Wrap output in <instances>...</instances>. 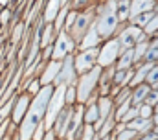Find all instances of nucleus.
I'll list each match as a JSON object with an SVG mask.
<instances>
[{"label":"nucleus","mask_w":158,"mask_h":140,"mask_svg":"<svg viewBox=\"0 0 158 140\" xmlns=\"http://www.w3.org/2000/svg\"><path fill=\"white\" fill-rule=\"evenodd\" d=\"M53 89H55L53 85H44L39 90V94L33 96L26 116L22 118V122L17 129L20 140H33L35 129L39 127L40 122H44V114H46V109H48V102L53 94Z\"/></svg>","instance_id":"nucleus-1"},{"label":"nucleus","mask_w":158,"mask_h":140,"mask_svg":"<svg viewBox=\"0 0 158 140\" xmlns=\"http://www.w3.org/2000/svg\"><path fill=\"white\" fill-rule=\"evenodd\" d=\"M103 68L98 65L92 70H88L86 74H81L77 79V103H86L92 96L98 94V85H99V76H101Z\"/></svg>","instance_id":"nucleus-2"},{"label":"nucleus","mask_w":158,"mask_h":140,"mask_svg":"<svg viewBox=\"0 0 158 140\" xmlns=\"http://www.w3.org/2000/svg\"><path fill=\"white\" fill-rule=\"evenodd\" d=\"M116 37H118V41H119V44H121L123 50L134 48L138 42H143V41H149L151 39L140 26H134L131 22H119Z\"/></svg>","instance_id":"nucleus-3"},{"label":"nucleus","mask_w":158,"mask_h":140,"mask_svg":"<svg viewBox=\"0 0 158 140\" xmlns=\"http://www.w3.org/2000/svg\"><path fill=\"white\" fill-rule=\"evenodd\" d=\"M94 22H96V7L92 6V7L86 9V11H77V17H76V20H74V24H72L66 32L72 35V39L79 44L81 39L85 37V33L90 30V26H92Z\"/></svg>","instance_id":"nucleus-4"},{"label":"nucleus","mask_w":158,"mask_h":140,"mask_svg":"<svg viewBox=\"0 0 158 140\" xmlns=\"http://www.w3.org/2000/svg\"><path fill=\"white\" fill-rule=\"evenodd\" d=\"M123 48L119 44L118 37H110L107 41H103V44L99 46V55H98V65L101 68H107V67H114L118 57L121 55Z\"/></svg>","instance_id":"nucleus-5"},{"label":"nucleus","mask_w":158,"mask_h":140,"mask_svg":"<svg viewBox=\"0 0 158 140\" xmlns=\"http://www.w3.org/2000/svg\"><path fill=\"white\" fill-rule=\"evenodd\" d=\"M64 90L66 87L64 85H59L53 89V94L48 102V109H46V114H44V124H46V129L50 131L53 127V122L55 118L59 116V112L66 107V102H64Z\"/></svg>","instance_id":"nucleus-6"},{"label":"nucleus","mask_w":158,"mask_h":140,"mask_svg":"<svg viewBox=\"0 0 158 140\" xmlns=\"http://www.w3.org/2000/svg\"><path fill=\"white\" fill-rule=\"evenodd\" d=\"M76 41L72 39V35L68 33L66 30L59 32L57 37H55V42H53V61H63L64 57L72 55L74 50H76Z\"/></svg>","instance_id":"nucleus-7"},{"label":"nucleus","mask_w":158,"mask_h":140,"mask_svg":"<svg viewBox=\"0 0 158 140\" xmlns=\"http://www.w3.org/2000/svg\"><path fill=\"white\" fill-rule=\"evenodd\" d=\"M98 55H99V48H88V50H79L74 55V65L77 76L86 74L88 70L98 67Z\"/></svg>","instance_id":"nucleus-8"},{"label":"nucleus","mask_w":158,"mask_h":140,"mask_svg":"<svg viewBox=\"0 0 158 140\" xmlns=\"http://www.w3.org/2000/svg\"><path fill=\"white\" fill-rule=\"evenodd\" d=\"M77 72H76V65H74V55H68L63 59V67L59 70L55 81H53V87H59V85H64V87H70V85H77Z\"/></svg>","instance_id":"nucleus-9"},{"label":"nucleus","mask_w":158,"mask_h":140,"mask_svg":"<svg viewBox=\"0 0 158 140\" xmlns=\"http://www.w3.org/2000/svg\"><path fill=\"white\" fill-rule=\"evenodd\" d=\"M74 112H76V105H66V107L59 112V116L55 118L52 131L57 135L59 140H63L64 137H66L68 127H70V122H72V118H74Z\"/></svg>","instance_id":"nucleus-10"},{"label":"nucleus","mask_w":158,"mask_h":140,"mask_svg":"<svg viewBox=\"0 0 158 140\" xmlns=\"http://www.w3.org/2000/svg\"><path fill=\"white\" fill-rule=\"evenodd\" d=\"M31 100H33V96H31L30 92H22V94L17 98V102L13 105V111H11V122H13L15 125H20L22 118L26 116V112H28V109H30Z\"/></svg>","instance_id":"nucleus-11"},{"label":"nucleus","mask_w":158,"mask_h":140,"mask_svg":"<svg viewBox=\"0 0 158 140\" xmlns=\"http://www.w3.org/2000/svg\"><path fill=\"white\" fill-rule=\"evenodd\" d=\"M63 67V61H48L46 63V67L42 70V74L39 76L40 79V85L44 87V85H52L53 81H55V77H57V74H59V70Z\"/></svg>","instance_id":"nucleus-12"},{"label":"nucleus","mask_w":158,"mask_h":140,"mask_svg":"<svg viewBox=\"0 0 158 140\" xmlns=\"http://www.w3.org/2000/svg\"><path fill=\"white\" fill-rule=\"evenodd\" d=\"M103 44V39H101V35L98 33V28H96V24H92L90 26V30L85 33V37L81 39V42H79V50H88V48H99Z\"/></svg>","instance_id":"nucleus-13"},{"label":"nucleus","mask_w":158,"mask_h":140,"mask_svg":"<svg viewBox=\"0 0 158 140\" xmlns=\"http://www.w3.org/2000/svg\"><path fill=\"white\" fill-rule=\"evenodd\" d=\"M155 9H158V0H131V19L140 13L155 11Z\"/></svg>","instance_id":"nucleus-14"},{"label":"nucleus","mask_w":158,"mask_h":140,"mask_svg":"<svg viewBox=\"0 0 158 140\" xmlns=\"http://www.w3.org/2000/svg\"><path fill=\"white\" fill-rule=\"evenodd\" d=\"M151 90L153 89L147 83H142V85L134 87L132 89V94H131V103H132V107H140L142 103H145V100H147V96H149Z\"/></svg>","instance_id":"nucleus-15"},{"label":"nucleus","mask_w":158,"mask_h":140,"mask_svg":"<svg viewBox=\"0 0 158 140\" xmlns=\"http://www.w3.org/2000/svg\"><path fill=\"white\" fill-rule=\"evenodd\" d=\"M131 129H134V131H138L140 135H147V133H153V127H155V122H153V118H134L132 122H129L127 124Z\"/></svg>","instance_id":"nucleus-16"},{"label":"nucleus","mask_w":158,"mask_h":140,"mask_svg":"<svg viewBox=\"0 0 158 140\" xmlns=\"http://www.w3.org/2000/svg\"><path fill=\"white\" fill-rule=\"evenodd\" d=\"M83 120H85V124H88V125H96V122L99 120V107H98V100H96V102H88V103H85Z\"/></svg>","instance_id":"nucleus-17"},{"label":"nucleus","mask_w":158,"mask_h":140,"mask_svg":"<svg viewBox=\"0 0 158 140\" xmlns=\"http://www.w3.org/2000/svg\"><path fill=\"white\" fill-rule=\"evenodd\" d=\"M132 76H134V68H127V70L116 68L114 77H112V87H119V89L129 87V83H131V79H132Z\"/></svg>","instance_id":"nucleus-18"},{"label":"nucleus","mask_w":158,"mask_h":140,"mask_svg":"<svg viewBox=\"0 0 158 140\" xmlns=\"http://www.w3.org/2000/svg\"><path fill=\"white\" fill-rule=\"evenodd\" d=\"M136 61H134V48H127L121 52V55L116 61V68L119 70H127V68H134Z\"/></svg>","instance_id":"nucleus-19"},{"label":"nucleus","mask_w":158,"mask_h":140,"mask_svg":"<svg viewBox=\"0 0 158 140\" xmlns=\"http://www.w3.org/2000/svg\"><path fill=\"white\" fill-rule=\"evenodd\" d=\"M116 13L119 22H129L131 19V0H116Z\"/></svg>","instance_id":"nucleus-20"},{"label":"nucleus","mask_w":158,"mask_h":140,"mask_svg":"<svg viewBox=\"0 0 158 140\" xmlns=\"http://www.w3.org/2000/svg\"><path fill=\"white\" fill-rule=\"evenodd\" d=\"M61 0H50L48 6H46V11H44V22H53L55 17L59 15L61 11Z\"/></svg>","instance_id":"nucleus-21"},{"label":"nucleus","mask_w":158,"mask_h":140,"mask_svg":"<svg viewBox=\"0 0 158 140\" xmlns=\"http://www.w3.org/2000/svg\"><path fill=\"white\" fill-rule=\"evenodd\" d=\"M149 42L151 41H143V42H138L134 46V61H136V65H140V63L145 61V55H147V50H149Z\"/></svg>","instance_id":"nucleus-22"},{"label":"nucleus","mask_w":158,"mask_h":140,"mask_svg":"<svg viewBox=\"0 0 158 140\" xmlns=\"http://www.w3.org/2000/svg\"><path fill=\"white\" fill-rule=\"evenodd\" d=\"M68 11H70V6H64V7L59 11V15L55 17V20H53V28H55V33H59V32H63V30H64V22H66Z\"/></svg>","instance_id":"nucleus-23"},{"label":"nucleus","mask_w":158,"mask_h":140,"mask_svg":"<svg viewBox=\"0 0 158 140\" xmlns=\"http://www.w3.org/2000/svg\"><path fill=\"white\" fill-rule=\"evenodd\" d=\"M140 133L138 131H134V129H131L129 125L125 127V129H121L118 135H116V140H140Z\"/></svg>","instance_id":"nucleus-24"},{"label":"nucleus","mask_w":158,"mask_h":140,"mask_svg":"<svg viewBox=\"0 0 158 140\" xmlns=\"http://www.w3.org/2000/svg\"><path fill=\"white\" fill-rule=\"evenodd\" d=\"M131 94H132V89H131V87H123V89H119V92L112 98V100H114V105L118 107V105L125 103L127 100H131Z\"/></svg>","instance_id":"nucleus-25"},{"label":"nucleus","mask_w":158,"mask_h":140,"mask_svg":"<svg viewBox=\"0 0 158 140\" xmlns=\"http://www.w3.org/2000/svg\"><path fill=\"white\" fill-rule=\"evenodd\" d=\"M94 6V0H70V9L72 11H86Z\"/></svg>","instance_id":"nucleus-26"},{"label":"nucleus","mask_w":158,"mask_h":140,"mask_svg":"<svg viewBox=\"0 0 158 140\" xmlns=\"http://www.w3.org/2000/svg\"><path fill=\"white\" fill-rule=\"evenodd\" d=\"M96 137H98V133H96L94 125L85 124V125H83V129H81V135L77 137V140H94Z\"/></svg>","instance_id":"nucleus-27"},{"label":"nucleus","mask_w":158,"mask_h":140,"mask_svg":"<svg viewBox=\"0 0 158 140\" xmlns=\"http://www.w3.org/2000/svg\"><path fill=\"white\" fill-rule=\"evenodd\" d=\"M64 102H66V105L77 103V89H76V85L66 87V90H64Z\"/></svg>","instance_id":"nucleus-28"},{"label":"nucleus","mask_w":158,"mask_h":140,"mask_svg":"<svg viewBox=\"0 0 158 140\" xmlns=\"http://www.w3.org/2000/svg\"><path fill=\"white\" fill-rule=\"evenodd\" d=\"M145 83H147L151 89H158V63H155V65H153V68L149 70Z\"/></svg>","instance_id":"nucleus-29"},{"label":"nucleus","mask_w":158,"mask_h":140,"mask_svg":"<svg viewBox=\"0 0 158 140\" xmlns=\"http://www.w3.org/2000/svg\"><path fill=\"white\" fill-rule=\"evenodd\" d=\"M143 32L149 35V37H153V35L158 32V9H156V13H155V17L151 19V22H149V24L143 28Z\"/></svg>","instance_id":"nucleus-30"},{"label":"nucleus","mask_w":158,"mask_h":140,"mask_svg":"<svg viewBox=\"0 0 158 140\" xmlns=\"http://www.w3.org/2000/svg\"><path fill=\"white\" fill-rule=\"evenodd\" d=\"M15 102H17V98H13V100H9L6 105H2V109H0V125L6 122V116L13 111V105H15Z\"/></svg>","instance_id":"nucleus-31"},{"label":"nucleus","mask_w":158,"mask_h":140,"mask_svg":"<svg viewBox=\"0 0 158 140\" xmlns=\"http://www.w3.org/2000/svg\"><path fill=\"white\" fill-rule=\"evenodd\" d=\"M138 112H140V118H153L155 107H151V105H147V103H142L138 107Z\"/></svg>","instance_id":"nucleus-32"},{"label":"nucleus","mask_w":158,"mask_h":140,"mask_svg":"<svg viewBox=\"0 0 158 140\" xmlns=\"http://www.w3.org/2000/svg\"><path fill=\"white\" fill-rule=\"evenodd\" d=\"M138 116H140L138 107H131V109L127 111V114L121 118V122H123V124H129V122H132V120H134V118H138Z\"/></svg>","instance_id":"nucleus-33"},{"label":"nucleus","mask_w":158,"mask_h":140,"mask_svg":"<svg viewBox=\"0 0 158 140\" xmlns=\"http://www.w3.org/2000/svg\"><path fill=\"white\" fill-rule=\"evenodd\" d=\"M40 89H42V85H40V79H39V77H35V79L30 83V87H28V90H26V92H30L31 96H35V94H39Z\"/></svg>","instance_id":"nucleus-34"},{"label":"nucleus","mask_w":158,"mask_h":140,"mask_svg":"<svg viewBox=\"0 0 158 140\" xmlns=\"http://www.w3.org/2000/svg\"><path fill=\"white\" fill-rule=\"evenodd\" d=\"M145 103L151 105V107H156V105H158V90H156V89H153V90L149 92V96H147Z\"/></svg>","instance_id":"nucleus-35"},{"label":"nucleus","mask_w":158,"mask_h":140,"mask_svg":"<svg viewBox=\"0 0 158 140\" xmlns=\"http://www.w3.org/2000/svg\"><path fill=\"white\" fill-rule=\"evenodd\" d=\"M158 135H155V133H147V135H142L140 137V140H156Z\"/></svg>","instance_id":"nucleus-36"},{"label":"nucleus","mask_w":158,"mask_h":140,"mask_svg":"<svg viewBox=\"0 0 158 140\" xmlns=\"http://www.w3.org/2000/svg\"><path fill=\"white\" fill-rule=\"evenodd\" d=\"M153 122H155V124H158V105L155 107V114H153Z\"/></svg>","instance_id":"nucleus-37"},{"label":"nucleus","mask_w":158,"mask_h":140,"mask_svg":"<svg viewBox=\"0 0 158 140\" xmlns=\"http://www.w3.org/2000/svg\"><path fill=\"white\" fill-rule=\"evenodd\" d=\"M153 133H155V135H158V124H155V127H153Z\"/></svg>","instance_id":"nucleus-38"},{"label":"nucleus","mask_w":158,"mask_h":140,"mask_svg":"<svg viewBox=\"0 0 158 140\" xmlns=\"http://www.w3.org/2000/svg\"><path fill=\"white\" fill-rule=\"evenodd\" d=\"M61 2H63L64 6H68V4H70V0H61Z\"/></svg>","instance_id":"nucleus-39"},{"label":"nucleus","mask_w":158,"mask_h":140,"mask_svg":"<svg viewBox=\"0 0 158 140\" xmlns=\"http://www.w3.org/2000/svg\"><path fill=\"white\" fill-rule=\"evenodd\" d=\"M94 2H96V4H98V2H101V0H94Z\"/></svg>","instance_id":"nucleus-40"},{"label":"nucleus","mask_w":158,"mask_h":140,"mask_svg":"<svg viewBox=\"0 0 158 140\" xmlns=\"http://www.w3.org/2000/svg\"><path fill=\"white\" fill-rule=\"evenodd\" d=\"M0 11H2V6H0Z\"/></svg>","instance_id":"nucleus-41"},{"label":"nucleus","mask_w":158,"mask_h":140,"mask_svg":"<svg viewBox=\"0 0 158 140\" xmlns=\"http://www.w3.org/2000/svg\"><path fill=\"white\" fill-rule=\"evenodd\" d=\"M63 140H66V138H63Z\"/></svg>","instance_id":"nucleus-42"},{"label":"nucleus","mask_w":158,"mask_h":140,"mask_svg":"<svg viewBox=\"0 0 158 140\" xmlns=\"http://www.w3.org/2000/svg\"><path fill=\"white\" fill-rule=\"evenodd\" d=\"M156 90H158V89H156Z\"/></svg>","instance_id":"nucleus-43"},{"label":"nucleus","mask_w":158,"mask_h":140,"mask_svg":"<svg viewBox=\"0 0 158 140\" xmlns=\"http://www.w3.org/2000/svg\"><path fill=\"white\" fill-rule=\"evenodd\" d=\"M156 140H158V138H156Z\"/></svg>","instance_id":"nucleus-44"}]
</instances>
